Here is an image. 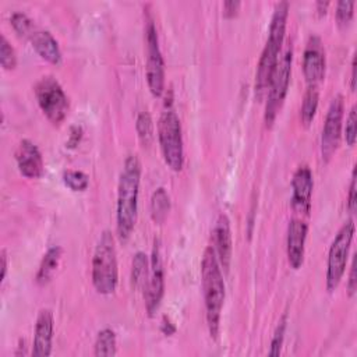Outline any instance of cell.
<instances>
[{
  "label": "cell",
  "mask_w": 357,
  "mask_h": 357,
  "mask_svg": "<svg viewBox=\"0 0 357 357\" xmlns=\"http://www.w3.org/2000/svg\"><path fill=\"white\" fill-rule=\"evenodd\" d=\"M318 100H319V92H318V86L315 85H308L307 91L303 96V102H301V109H300V117L301 121L308 126L317 113L318 109Z\"/></svg>",
  "instance_id": "23"
},
{
  "label": "cell",
  "mask_w": 357,
  "mask_h": 357,
  "mask_svg": "<svg viewBox=\"0 0 357 357\" xmlns=\"http://www.w3.org/2000/svg\"><path fill=\"white\" fill-rule=\"evenodd\" d=\"M201 278L208 329L211 337L216 339L220 329V315L225 303V280L212 245L206 247L204 252L201 262Z\"/></svg>",
  "instance_id": "3"
},
{
  "label": "cell",
  "mask_w": 357,
  "mask_h": 357,
  "mask_svg": "<svg viewBox=\"0 0 357 357\" xmlns=\"http://www.w3.org/2000/svg\"><path fill=\"white\" fill-rule=\"evenodd\" d=\"M53 312L49 308L39 311L35 333H33V346L32 354L36 357H46L52 353V340H53Z\"/></svg>",
  "instance_id": "16"
},
{
  "label": "cell",
  "mask_w": 357,
  "mask_h": 357,
  "mask_svg": "<svg viewBox=\"0 0 357 357\" xmlns=\"http://www.w3.org/2000/svg\"><path fill=\"white\" fill-rule=\"evenodd\" d=\"M24 38L29 39L31 45L35 47V50L39 53L42 59L47 60L52 64L61 63V50L59 42L49 31L40 29L36 25H33Z\"/></svg>",
  "instance_id": "18"
},
{
  "label": "cell",
  "mask_w": 357,
  "mask_h": 357,
  "mask_svg": "<svg viewBox=\"0 0 357 357\" xmlns=\"http://www.w3.org/2000/svg\"><path fill=\"white\" fill-rule=\"evenodd\" d=\"M137 134L144 146H148L153 141V121L148 112H141L135 123Z\"/></svg>",
  "instance_id": "24"
},
{
  "label": "cell",
  "mask_w": 357,
  "mask_h": 357,
  "mask_svg": "<svg viewBox=\"0 0 357 357\" xmlns=\"http://www.w3.org/2000/svg\"><path fill=\"white\" fill-rule=\"evenodd\" d=\"M170 211V197L163 187L156 188L151 197V218L155 223H163Z\"/></svg>",
  "instance_id": "21"
},
{
  "label": "cell",
  "mask_w": 357,
  "mask_h": 357,
  "mask_svg": "<svg viewBox=\"0 0 357 357\" xmlns=\"http://www.w3.org/2000/svg\"><path fill=\"white\" fill-rule=\"evenodd\" d=\"M149 275V261L145 252L138 251L131 262V286L134 290H144Z\"/></svg>",
  "instance_id": "20"
},
{
  "label": "cell",
  "mask_w": 357,
  "mask_h": 357,
  "mask_svg": "<svg viewBox=\"0 0 357 357\" xmlns=\"http://www.w3.org/2000/svg\"><path fill=\"white\" fill-rule=\"evenodd\" d=\"M119 279L117 252L110 230H103L92 257V284L100 294H112Z\"/></svg>",
  "instance_id": "4"
},
{
  "label": "cell",
  "mask_w": 357,
  "mask_h": 357,
  "mask_svg": "<svg viewBox=\"0 0 357 357\" xmlns=\"http://www.w3.org/2000/svg\"><path fill=\"white\" fill-rule=\"evenodd\" d=\"M63 183L73 191H84L89 185V177L81 170H66L63 173Z\"/></svg>",
  "instance_id": "25"
},
{
  "label": "cell",
  "mask_w": 357,
  "mask_h": 357,
  "mask_svg": "<svg viewBox=\"0 0 357 357\" xmlns=\"http://www.w3.org/2000/svg\"><path fill=\"white\" fill-rule=\"evenodd\" d=\"M160 331H162V333L166 335V336H172V335L176 332V326L173 325V322H172L166 315H163V318H162Z\"/></svg>",
  "instance_id": "33"
},
{
  "label": "cell",
  "mask_w": 357,
  "mask_h": 357,
  "mask_svg": "<svg viewBox=\"0 0 357 357\" xmlns=\"http://www.w3.org/2000/svg\"><path fill=\"white\" fill-rule=\"evenodd\" d=\"M158 138L166 165L172 170L180 172L184 163L181 124L178 116L170 107H167L159 117Z\"/></svg>",
  "instance_id": "5"
},
{
  "label": "cell",
  "mask_w": 357,
  "mask_h": 357,
  "mask_svg": "<svg viewBox=\"0 0 357 357\" xmlns=\"http://www.w3.org/2000/svg\"><path fill=\"white\" fill-rule=\"evenodd\" d=\"M326 59L322 40L318 35H311L303 54V73L308 85H315L324 79Z\"/></svg>",
  "instance_id": "12"
},
{
  "label": "cell",
  "mask_w": 357,
  "mask_h": 357,
  "mask_svg": "<svg viewBox=\"0 0 357 357\" xmlns=\"http://www.w3.org/2000/svg\"><path fill=\"white\" fill-rule=\"evenodd\" d=\"M287 15H289V3L279 1L275 6L271 24H269L268 39L262 49V53L257 66V71H255L254 89H255V96L258 99H262L266 95L272 73L279 61V54H280V49L283 45L284 32H286Z\"/></svg>",
  "instance_id": "2"
},
{
  "label": "cell",
  "mask_w": 357,
  "mask_h": 357,
  "mask_svg": "<svg viewBox=\"0 0 357 357\" xmlns=\"http://www.w3.org/2000/svg\"><path fill=\"white\" fill-rule=\"evenodd\" d=\"M11 25L15 29V32L21 36H25L28 33V31L35 25V22L22 11H14L11 14Z\"/></svg>",
  "instance_id": "28"
},
{
  "label": "cell",
  "mask_w": 357,
  "mask_h": 357,
  "mask_svg": "<svg viewBox=\"0 0 357 357\" xmlns=\"http://www.w3.org/2000/svg\"><path fill=\"white\" fill-rule=\"evenodd\" d=\"M291 60H293V47L289 43L284 49L283 54L279 57V61L272 73L268 91H266V105L264 120L266 127H271L284 102L287 95L289 84H290V74H291Z\"/></svg>",
  "instance_id": "6"
},
{
  "label": "cell",
  "mask_w": 357,
  "mask_h": 357,
  "mask_svg": "<svg viewBox=\"0 0 357 357\" xmlns=\"http://www.w3.org/2000/svg\"><path fill=\"white\" fill-rule=\"evenodd\" d=\"M0 63L6 70H13L17 66V54L10 42L4 35H1L0 40Z\"/></svg>",
  "instance_id": "27"
},
{
  "label": "cell",
  "mask_w": 357,
  "mask_h": 357,
  "mask_svg": "<svg viewBox=\"0 0 357 357\" xmlns=\"http://www.w3.org/2000/svg\"><path fill=\"white\" fill-rule=\"evenodd\" d=\"M314 180L308 166H300L291 178V208L298 212L308 215L311 211Z\"/></svg>",
  "instance_id": "13"
},
{
  "label": "cell",
  "mask_w": 357,
  "mask_h": 357,
  "mask_svg": "<svg viewBox=\"0 0 357 357\" xmlns=\"http://www.w3.org/2000/svg\"><path fill=\"white\" fill-rule=\"evenodd\" d=\"M241 3L238 0H227L223 3V14L225 17H233L234 14H237L238 8H240Z\"/></svg>",
  "instance_id": "32"
},
{
  "label": "cell",
  "mask_w": 357,
  "mask_h": 357,
  "mask_svg": "<svg viewBox=\"0 0 357 357\" xmlns=\"http://www.w3.org/2000/svg\"><path fill=\"white\" fill-rule=\"evenodd\" d=\"M213 250L220 268L227 272L231 259V230L227 215L220 213L213 227Z\"/></svg>",
  "instance_id": "17"
},
{
  "label": "cell",
  "mask_w": 357,
  "mask_h": 357,
  "mask_svg": "<svg viewBox=\"0 0 357 357\" xmlns=\"http://www.w3.org/2000/svg\"><path fill=\"white\" fill-rule=\"evenodd\" d=\"M145 297V308L149 317H152L160 305L163 293H165V273H163V262L160 252V240L155 237L152 255L149 261V275L144 289Z\"/></svg>",
  "instance_id": "11"
},
{
  "label": "cell",
  "mask_w": 357,
  "mask_h": 357,
  "mask_svg": "<svg viewBox=\"0 0 357 357\" xmlns=\"http://www.w3.org/2000/svg\"><path fill=\"white\" fill-rule=\"evenodd\" d=\"M356 124H357V112H356V105H353L346 119V127H344V138L349 146H353L356 144V137H357Z\"/></svg>",
  "instance_id": "29"
},
{
  "label": "cell",
  "mask_w": 357,
  "mask_h": 357,
  "mask_svg": "<svg viewBox=\"0 0 357 357\" xmlns=\"http://www.w3.org/2000/svg\"><path fill=\"white\" fill-rule=\"evenodd\" d=\"M1 275H0V280L3 282L4 278H6V273H7V254H6V250L1 251Z\"/></svg>",
  "instance_id": "35"
},
{
  "label": "cell",
  "mask_w": 357,
  "mask_h": 357,
  "mask_svg": "<svg viewBox=\"0 0 357 357\" xmlns=\"http://www.w3.org/2000/svg\"><path fill=\"white\" fill-rule=\"evenodd\" d=\"M317 11L319 13V14H325L326 13V8L329 7V1H322V0H319V1H317Z\"/></svg>",
  "instance_id": "36"
},
{
  "label": "cell",
  "mask_w": 357,
  "mask_h": 357,
  "mask_svg": "<svg viewBox=\"0 0 357 357\" xmlns=\"http://www.w3.org/2000/svg\"><path fill=\"white\" fill-rule=\"evenodd\" d=\"M286 325H287V318L286 314L279 319L276 329L273 332V337L271 342V349L268 351V354L271 357H278L280 354L282 350V344H283V339H284V332H286Z\"/></svg>",
  "instance_id": "26"
},
{
  "label": "cell",
  "mask_w": 357,
  "mask_h": 357,
  "mask_svg": "<svg viewBox=\"0 0 357 357\" xmlns=\"http://www.w3.org/2000/svg\"><path fill=\"white\" fill-rule=\"evenodd\" d=\"M61 252H63V250L59 245H53L46 251V254L43 255V258L40 261L38 273H36V282L39 284H46L53 278V275L59 266Z\"/></svg>",
  "instance_id": "19"
},
{
  "label": "cell",
  "mask_w": 357,
  "mask_h": 357,
  "mask_svg": "<svg viewBox=\"0 0 357 357\" xmlns=\"http://www.w3.org/2000/svg\"><path fill=\"white\" fill-rule=\"evenodd\" d=\"M351 91H356V59L351 60Z\"/></svg>",
  "instance_id": "37"
},
{
  "label": "cell",
  "mask_w": 357,
  "mask_h": 357,
  "mask_svg": "<svg viewBox=\"0 0 357 357\" xmlns=\"http://www.w3.org/2000/svg\"><path fill=\"white\" fill-rule=\"evenodd\" d=\"M353 236H354V222L353 219H349L342 225L329 248L328 269H326L328 291H333L339 286L344 275Z\"/></svg>",
  "instance_id": "7"
},
{
  "label": "cell",
  "mask_w": 357,
  "mask_h": 357,
  "mask_svg": "<svg viewBox=\"0 0 357 357\" xmlns=\"http://www.w3.org/2000/svg\"><path fill=\"white\" fill-rule=\"evenodd\" d=\"M18 170L28 178H38L43 173V158L39 148L29 139H22L15 151Z\"/></svg>",
  "instance_id": "14"
},
{
  "label": "cell",
  "mask_w": 357,
  "mask_h": 357,
  "mask_svg": "<svg viewBox=\"0 0 357 357\" xmlns=\"http://www.w3.org/2000/svg\"><path fill=\"white\" fill-rule=\"evenodd\" d=\"M308 225L301 219H291L287 226V259L291 268L298 269L304 261L305 238H307Z\"/></svg>",
  "instance_id": "15"
},
{
  "label": "cell",
  "mask_w": 357,
  "mask_h": 357,
  "mask_svg": "<svg viewBox=\"0 0 357 357\" xmlns=\"http://www.w3.org/2000/svg\"><path fill=\"white\" fill-rule=\"evenodd\" d=\"M347 208L351 213L356 212V169H353L350 187H349V197H347Z\"/></svg>",
  "instance_id": "31"
},
{
  "label": "cell",
  "mask_w": 357,
  "mask_h": 357,
  "mask_svg": "<svg viewBox=\"0 0 357 357\" xmlns=\"http://www.w3.org/2000/svg\"><path fill=\"white\" fill-rule=\"evenodd\" d=\"M35 96L42 112L53 124H60L66 119L70 107L68 98L54 77H42L35 85Z\"/></svg>",
  "instance_id": "8"
},
{
  "label": "cell",
  "mask_w": 357,
  "mask_h": 357,
  "mask_svg": "<svg viewBox=\"0 0 357 357\" xmlns=\"http://www.w3.org/2000/svg\"><path fill=\"white\" fill-rule=\"evenodd\" d=\"M343 112H344L343 96L336 95L328 107L325 123L322 127V134H321V156H322V160L326 163L332 159L340 142Z\"/></svg>",
  "instance_id": "10"
},
{
  "label": "cell",
  "mask_w": 357,
  "mask_h": 357,
  "mask_svg": "<svg viewBox=\"0 0 357 357\" xmlns=\"http://www.w3.org/2000/svg\"><path fill=\"white\" fill-rule=\"evenodd\" d=\"M354 14V1L340 0L336 4V20L340 25H346L350 22Z\"/></svg>",
  "instance_id": "30"
},
{
  "label": "cell",
  "mask_w": 357,
  "mask_h": 357,
  "mask_svg": "<svg viewBox=\"0 0 357 357\" xmlns=\"http://www.w3.org/2000/svg\"><path fill=\"white\" fill-rule=\"evenodd\" d=\"M146 42V81L149 91L153 96H160L165 91V63L159 47L158 32L153 21L146 20L145 25Z\"/></svg>",
  "instance_id": "9"
},
{
  "label": "cell",
  "mask_w": 357,
  "mask_h": 357,
  "mask_svg": "<svg viewBox=\"0 0 357 357\" xmlns=\"http://www.w3.org/2000/svg\"><path fill=\"white\" fill-rule=\"evenodd\" d=\"M117 342H116V333L110 328H105L98 332L95 344H93V354L95 356H105L110 357L117 353Z\"/></svg>",
  "instance_id": "22"
},
{
  "label": "cell",
  "mask_w": 357,
  "mask_h": 357,
  "mask_svg": "<svg viewBox=\"0 0 357 357\" xmlns=\"http://www.w3.org/2000/svg\"><path fill=\"white\" fill-rule=\"evenodd\" d=\"M141 181V163L137 155H128L124 160L117 192L116 229L120 241L126 243L135 226L138 209V192Z\"/></svg>",
  "instance_id": "1"
},
{
  "label": "cell",
  "mask_w": 357,
  "mask_h": 357,
  "mask_svg": "<svg viewBox=\"0 0 357 357\" xmlns=\"http://www.w3.org/2000/svg\"><path fill=\"white\" fill-rule=\"evenodd\" d=\"M347 291H349V296H354L356 293V266H354V262H351V266H350V273H349V282H347Z\"/></svg>",
  "instance_id": "34"
}]
</instances>
